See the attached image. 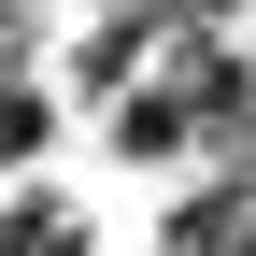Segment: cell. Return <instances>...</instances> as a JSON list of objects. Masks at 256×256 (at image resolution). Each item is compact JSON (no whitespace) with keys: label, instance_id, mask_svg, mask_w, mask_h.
Here are the masks:
<instances>
[{"label":"cell","instance_id":"7a4b0ae2","mask_svg":"<svg viewBox=\"0 0 256 256\" xmlns=\"http://www.w3.org/2000/svg\"><path fill=\"white\" fill-rule=\"evenodd\" d=\"M242 242V171H214V185H185L171 214H156V256H228Z\"/></svg>","mask_w":256,"mask_h":256},{"label":"cell","instance_id":"6da1fadb","mask_svg":"<svg viewBox=\"0 0 256 256\" xmlns=\"http://www.w3.org/2000/svg\"><path fill=\"white\" fill-rule=\"evenodd\" d=\"M100 114H114V156H128V171H171V156L200 142V114H185L171 72H142V86H128V100H100Z\"/></svg>","mask_w":256,"mask_h":256}]
</instances>
